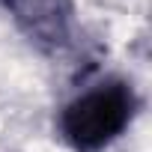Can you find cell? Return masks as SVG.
Wrapping results in <instances>:
<instances>
[{
	"label": "cell",
	"mask_w": 152,
	"mask_h": 152,
	"mask_svg": "<svg viewBox=\"0 0 152 152\" xmlns=\"http://www.w3.org/2000/svg\"><path fill=\"white\" fill-rule=\"evenodd\" d=\"M137 99L128 84L107 81L78 99H72L60 113V131L66 143L78 152H99L116 140L131 122Z\"/></svg>",
	"instance_id": "cell-1"
}]
</instances>
